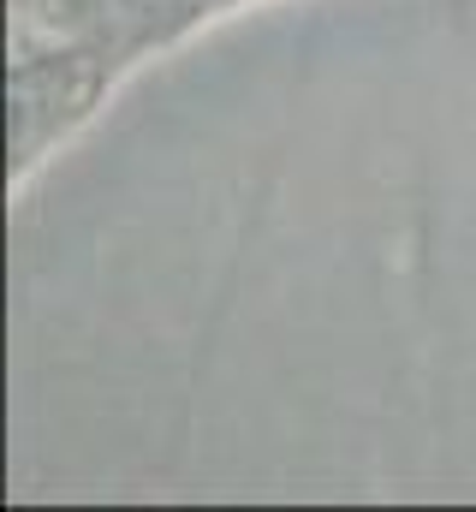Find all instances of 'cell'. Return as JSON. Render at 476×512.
I'll use <instances>...</instances> for the list:
<instances>
[]
</instances>
